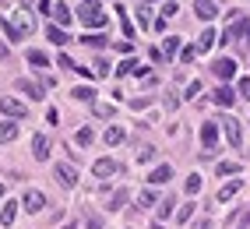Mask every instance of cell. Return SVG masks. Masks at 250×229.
I'll use <instances>...</instances> for the list:
<instances>
[{
	"label": "cell",
	"mask_w": 250,
	"mask_h": 229,
	"mask_svg": "<svg viewBox=\"0 0 250 229\" xmlns=\"http://www.w3.org/2000/svg\"><path fill=\"white\" fill-rule=\"evenodd\" d=\"M4 32H7L11 42L28 39L32 32H36V18H32V11H14L11 18H4Z\"/></svg>",
	"instance_id": "obj_1"
},
{
	"label": "cell",
	"mask_w": 250,
	"mask_h": 229,
	"mask_svg": "<svg viewBox=\"0 0 250 229\" xmlns=\"http://www.w3.org/2000/svg\"><path fill=\"white\" fill-rule=\"evenodd\" d=\"M78 18L85 21L88 28H106V11L95 4V0H85V4L78 7Z\"/></svg>",
	"instance_id": "obj_2"
},
{
	"label": "cell",
	"mask_w": 250,
	"mask_h": 229,
	"mask_svg": "<svg viewBox=\"0 0 250 229\" xmlns=\"http://www.w3.org/2000/svg\"><path fill=\"white\" fill-rule=\"evenodd\" d=\"M201 145H205V155L219 152V124H215V120H205L201 124Z\"/></svg>",
	"instance_id": "obj_3"
},
{
	"label": "cell",
	"mask_w": 250,
	"mask_h": 229,
	"mask_svg": "<svg viewBox=\"0 0 250 229\" xmlns=\"http://www.w3.org/2000/svg\"><path fill=\"white\" fill-rule=\"evenodd\" d=\"M53 176H57L60 187H74V184H78V169L71 166V162H57V166H53Z\"/></svg>",
	"instance_id": "obj_4"
},
{
	"label": "cell",
	"mask_w": 250,
	"mask_h": 229,
	"mask_svg": "<svg viewBox=\"0 0 250 229\" xmlns=\"http://www.w3.org/2000/svg\"><path fill=\"white\" fill-rule=\"evenodd\" d=\"M194 14L201 21H215L219 18V0H194Z\"/></svg>",
	"instance_id": "obj_5"
},
{
	"label": "cell",
	"mask_w": 250,
	"mask_h": 229,
	"mask_svg": "<svg viewBox=\"0 0 250 229\" xmlns=\"http://www.w3.org/2000/svg\"><path fill=\"white\" fill-rule=\"evenodd\" d=\"M92 173H95L99 180H106V176H116V173H124V166H120V162H116V159H95Z\"/></svg>",
	"instance_id": "obj_6"
},
{
	"label": "cell",
	"mask_w": 250,
	"mask_h": 229,
	"mask_svg": "<svg viewBox=\"0 0 250 229\" xmlns=\"http://www.w3.org/2000/svg\"><path fill=\"white\" fill-rule=\"evenodd\" d=\"M222 127H226V138H229V145H232V148H240V145H243V127H240V120H229V117H222Z\"/></svg>",
	"instance_id": "obj_7"
},
{
	"label": "cell",
	"mask_w": 250,
	"mask_h": 229,
	"mask_svg": "<svg viewBox=\"0 0 250 229\" xmlns=\"http://www.w3.org/2000/svg\"><path fill=\"white\" fill-rule=\"evenodd\" d=\"M0 113H4V117H25V113H28V106L25 103H18V99H0Z\"/></svg>",
	"instance_id": "obj_8"
},
{
	"label": "cell",
	"mask_w": 250,
	"mask_h": 229,
	"mask_svg": "<svg viewBox=\"0 0 250 229\" xmlns=\"http://www.w3.org/2000/svg\"><path fill=\"white\" fill-rule=\"evenodd\" d=\"M21 205H25L28 211H42V208H46V194H42V190H25Z\"/></svg>",
	"instance_id": "obj_9"
},
{
	"label": "cell",
	"mask_w": 250,
	"mask_h": 229,
	"mask_svg": "<svg viewBox=\"0 0 250 229\" xmlns=\"http://www.w3.org/2000/svg\"><path fill=\"white\" fill-rule=\"evenodd\" d=\"M32 155H36L39 162L49 159V138H46V134H36V138H32Z\"/></svg>",
	"instance_id": "obj_10"
},
{
	"label": "cell",
	"mask_w": 250,
	"mask_h": 229,
	"mask_svg": "<svg viewBox=\"0 0 250 229\" xmlns=\"http://www.w3.org/2000/svg\"><path fill=\"white\" fill-rule=\"evenodd\" d=\"M211 71H215V74H219V78L226 81V78H232V74H236V60L222 57V60H215V63H211Z\"/></svg>",
	"instance_id": "obj_11"
},
{
	"label": "cell",
	"mask_w": 250,
	"mask_h": 229,
	"mask_svg": "<svg viewBox=\"0 0 250 229\" xmlns=\"http://www.w3.org/2000/svg\"><path fill=\"white\" fill-rule=\"evenodd\" d=\"M211 99L219 103V106H232V103H236V88H229V85H219V88L211 92Z\"/></svg>",
	"instance_id": "obj_12"
},
{
	"label": "cell",
	"mask_w": 250,
	"mask_h": 229,
	"mask_svg": "<svg viewBox=\"0 0 250 229\" xmlns=\"http://www.w3.org/2000/svg\"><path fill=\"white\" fill-rule=\"evenodd\" d=\"M169 180H173V166H166V162L148 173V184H152V187H155V184H169Z\"/></svg>",
	"instance_id": "obj_13"
},
{
	"label": "cell",
	"mask_w": 250,
	"mask_h": 229,
	"mask_svg": "<svg viewBox=\"0 0 250 229\" xmlns=\"http://www.w3.org/2000/svg\"><path fill=\"white\" fill-rule=\"evenodd\" d=\"M14 85H18V88L28 95V99H42V95H46V92H42V85H36V81H28V78H18Z\"/></svg>",
	"instance_id": "obj_14"
},
{
	"label": "cell",
	"mask_w": 250,
	"mask_h": 229,
	"mask_svg": "<svg viewBox=\"0 0 250 229\" xmlns=\"http://www.w3.org/2000/svg\"><path fill=\"white\" fill-rule=\"evenodd\" d=\"M215 42H219V32H215V28H205V32H201V39H197V46H194V50H197V53H205V50H211Z\"/></svg>",
	"instance_id": "obj_15"
},
{
	"label": "cell",
	"mask_w": 250,
	"mask_h": 229,
	"mask_svg": "<svg viewBox=\"0 0 250 229\" xmlns=\"http://www.w3.org/2000/svg\"><path fill=\"white\" fill-rule=\"evenodd\" d=\"M243 32H247V21L240 18H232V25H229V32H226V36H222V42H236V39H243Z\"/></svg>",
	"instance_id": "obj_16"
},
{
	"label": "cell",
	"mask_w": 250,
	"mask_h": 229,
	"mask_svg": "<svg viewBox=\"0 0 250 229\" xmlns=\"http://www.w3.org/2000/svg\"><path fill=\"white\" fill-rule=\"evenodd\" d=\"M14 138H18V124H14V120H4V124H0V145H11Z\"/></svg>",
	"instance_id": "obj_17"
},
{
	"label": "cell",
	"mask_w": 250,
	"mask_h": 229,
	"mask_svg": "<svg viewBox=\"0 0 250 229\" xmlns=\"http://www.w3.org/2000/svg\"><path fill=\"white\" fill-rule=\"evenodd\" d=\"M240 187H243V180H229V184L219 190V201H232V198L240 194Z\"/></svg>",
	"instance_id": "obj_18"
},
{
	"label": "cell",
	"mask_w": 250,
	"mask_h": 229,
	"mask_svg": "<svg viewBox=\"0 0 250 229\" xmlns=\"http://www.w3.org/2000/svg\"><path fill=\"white\" fill-rule=\"evenodd\" d=\"M159 53H162V60H166V57H176V53H180V36H166V42H162Z\"/></svg>",
	"instance_id": "obj_19"
},
{
	"label": "cell",
	"mask_w": 250,
	"mask_h": 229,
	"mask_svg": "<svg viewBox=\"0 0 250 229\" xmlns=\"http://www.w3.org/2000/svg\"><path fill=\"white\" fill-rule=\"evenodd\" d=\"M46 39L53 42V46H63V42H67V32H63L60 25H49V28H46Z\"/></svg>",
	"instance_id": "obj_20"
},
{
	"label": "cell",
	"mask_w": 250,
	"mask_h": 229,
	"mask_svg": "<svg viewBox=\"0 0 250 229\" xmlns=\"http://www.w3.org/2000/svg\"><path fill=\"white\" fill-rule=\"evenodd\" d=\"M53 18H57L60 28H63V25H71V7H67V4H53Z\"/></svg>",
	"instance_id": "obj_21"
},
{
	"label": "cell",
	"mask_w": 250,
	"mask_h": 229,
	"mask_svg": "<svg viewBox=\"0 0 250 229\" xmlns=\"http://www.w3.org/2000/svg\"><path fill=\"white\" fill-rule=\"evenodd\" d=\"M155 205H159V198H155V190H152V187L138 194V208H155Z\"/></svg>",
	"instance_id": "obj_22"
},
{
	"label": "cell",
	"mask_w": 250,
	"mask_h": 229,
	"mask_svg": "<svg viewBox=\"0 0 250 229\" xmlns=\"http://www.w3.org/2000/svg\"><path fill=\"white\" fill-rule=\"evenodd\" d=\"M14 215H18V208H14V201H7L0 211V226H14Z\"/></svg>",
	"instance_id": "obj_23"
},
{
	"label": "cell",
	"mask_w": 250,
	"mask_h": 229,
	"mask_svg": "<svg viewBox=\"0 0 250 229\" xmlns=\"http://www.w3.org/2000/svg\"><path fill=\"white\" fill-rule=\"evenodd\" d=\"M25 57H28V63H32V67H46V63H49V57H46L42 50H28Z\"/></svg>",
	"instance_id": "obj_24"
},
{
	"label": "cell",
	"mask_w": 250,
	"mask_h": 229,
	"mask_svg": "<svg viewBox=\"0 0 250 229\" xmlns=\"http://www.w3.org/2000/svg\"><path fill=\"white\" fill-rule=\"evenodd\" d=\"M74 141L81 145V148H88V145L95 141V134H92V127H81V130H78V134H74Z\"/></svg>",
	"instance_id": "obj_25"
},
{
	"label": "cell",
	"mask_w": 250,
	"mask_h": 229,
	"mask_svg": "<svg viewBox=\"0 0 250 229\" xmlns=\"http://www.w3.org/2000/svg\"><path fill=\"white\" fill-rule=\"evenodd\" d=\"M103 141H106V145H120V141H124V127H109L106 134H103Z\"/></svg>",
	"instance_id": "obj_26"
},
{
	"label": "cell",
	"mask_w": 250,
	"mask_h": 229,
	"mask_svg": "<svg viewBox=\"0 0 250 229\" xmlns=\"http://www.w3.org/2000/svg\"><path fill=\"white\" fill-rule=\"evenodd\" d=\"M116 14H120V25H124V36H134V25H130V18H127V7H116Z\"/></svg>",
	"instance_id": "obj_27"
},
{
	"label": "cell",
	"mask_w": 250,
	"mask_h": 229,
	"mask_svg": "<svg viewBox=\"0 0 250 229\" xmlns=\"http://www.w3.org/2000/svg\"><path fill=\"white\" fill-rule=\"evenodd\" d=\"M92 95H95V88H92V85H78V88H74V99H81V103H88Z\"/></svg>",
	"instance_id": "obj_28"
},
{
	"label": "cell",
	"mask_w": 250,
	"mask_h": 229,
	"mask_svg": "<svg viewBox=\"0 0 250 229\" xmlns=\"http://www.w3.org/2000/svg\"><path fill=\"white\" fill-rule=\"evenodd\" d=\"M176 211V198H162L159 201V215H173Z\"/></svg>",
	"instance_id": "obj_29"
},
{
	"label": "cell",
	"mask_w": 250,
	"mask_h": 229,
	"mask_svg": "<svg viewBox=\"0 0 250 229\" xmlns=\"http://www.w3.org/2000/svg\"><path fill=\"white\" fill-rule=\"evenodd\" d=\"M197 57V50H194V46H180V63H190Z\"/></svg>",
	"instance_id": "obj_30"
},
{
	"label": "cell",
	"mask_w": 250,
	"mask_h": 229,
	"mask_svg": "<svg viewBox=\"0 0 250 229\" xmlns=\"http://www.w3.org/2000/svg\"><path fill=\"white\" fill-rule=\"evenodd\" d=\"M113 67H109V60H95V67H92V74H99V78H106Z\"/></svg>",
	"instance_id": "obj_31"
},
{
	"label": "cell",
	"mask_w": 250,
	"mask_h": 229,
	"mask_svg": "<svg viewBox=\"0 0 250 229\" xmlns=\"http://www.w3.org/2000/svg\"><path fill=\"white\" fill-rule=\"evenodd\" d=\"M197 190H201V176L190 173V176H187V194H197Z\"/></svg>",
	"instance_id": "obj_32"
},
{
	"label": "cell",
	"mask_w": 250,
	"mask_h": 229,
	"mask_svg": "<svg viewBox=\"0 0 250 229\" xmlns=\"http://www.w3.org/2000/svg\"><path fill=\"white\" fill-rule=\"evenodd\" d=\"M240 166H236V162H219V176H232V173H236Z\"/></svg>",
	"instance_id": "obj_33"
},
{
	"label": "cell",
	"mask_w": 250,
	"mask_h": 229,
	"mask_svg": "<svg viewBox=\"0 0 250 229\" xmlns=\"http://www.w3.org/2000/svg\"><path fill=\"white\" fill-rule=\"evenodd\" d=\"M197 92H201V81H190L187 92H183V99H197Z\"/></svg>",
	"instance_id": "obj_34"
},
{
	"label": "cell",
	"mask_w": 250,
	"mask_h": 229,
	"mask_svg": "<svg viewBox=\"0 0 250 229\" xmlns=\"http://www.w3.org/2000/svg\"><path fill=\"white\" fill-rule=\"evenodd\" d=\"M176 11H180V4H176V0H166V7H162V18H173Z\"/></svg>",
	"instance_id": "obj_35"
},
{
	"label": "cell",
	"mask_w": 250,
	"mask_h": 229,
	"mask_svg": "<svg viewBox=\"0 0 250 229\" xmlns=\"http://www.w3.org/2000/svg\"><path fill=\"white\" fill-rule=\"evenodd\" d=\"M138 21H141L145 28H152V14H148V7H138Z\"/></svg>",
	"instance_id": "obj_36"
},
{
	"label": "cell",
	"mask_w": 250,
	"mask_h": 229,
	"mask_svg": "<svg viewBox=\"0 0 250 229\" xmlns=\"http://www.w3.org/2000/svg\"><path fill=\"white\" fill-rule=\"evenodd\" d=\"M236 92H240V99H250V78H240V88Z\"/></svg>",
	"instance_id": "obj_37"
},
{
	"label": "cell",
	"mask_w": 250,
	"mask_h": 229,
	"mask_svg": "<svg viewBox=\"0 0 250 229\" xmlns=\"http://www.w3.org/2000/svg\"><path fill=\"white\" fill-rule=\"evenodd\" d=\"M85 42H88V46H99V50H103V46H106L109 39H106V36H85Z\"/></svg>",
	"instance_id": "obj_38"
},
{
	"label": "cell",
	"mask_w": 250,
	"mask_h": 229,
	"mask_svg": "<svg viewBox=\"0 0 250 229\" xmlns=\"http://www.w3.org/2000/svg\"><path fill=\"white\" fill-rule=\"evenodd\" d=\"M190 215H194V205H183V208L176 211V219H180V222H187Z\"/></svg>",
	"instance_id": "obj_39"
},
{
	"label": "cell",
	"mask_w": 250,
	"mask_h": 229,
	"mask_svg": "<svg viewBox=\"0 0 250 229\" xmlns=\"http://www.w3.org/2000/svg\"><path fill=\"white\" fill-rule=\"evenodd\" d=\"M124 201H127V190H116V194H113V205H109V208H124Z\"/></svg>",
	"instance_id": "obj_40"
},
{
	"label": "cell",
	"mask_w": 250,
	"mask_h": 229,
	"mask_svg": "<svg viewBox=\"0 0 250 229\" xmlns=\"http://www.w3.org/2000/svg\"><path fill=\"white\" fill-rule=\"evenodd\" d=\"M130 74H138V78H145V74H148V67H145L141 60H134V67H130Z\"/></svg>",
	"instance_id": "obj_41"
},
{
	"label": "cell",
	"mask_w": 250,
	"mask_h": 229,
	"mask_svg": "<svg viewBox=\"0 0 250 229\" xmlns=\"http://www.w3.org/2000/svg\"><path fill=\"white\" fill-rule=\"evenodd\" d=\"M130 67H134V60H124V63H120V67H116V74H120V78H124V74H130Z\"/></svg>",
	"instance_id": "obj_42"
},
{
	"label": "cell",
	"mask_w": 250,
	"mask_h": 229,
	"mask_svg": "<svg viewBox=\"0 0 250 229\" xmlns=\"http://www.w3.org/2000/svg\"><path fill=\"white\" fill-rule=\"evenodd\" d=\"M95 117H113V106H99L95 103Z\"/></svg>",
	"instance_id": "obj_43"
},
{
	"label": "cell",
	"mask_w": 250,
	"mask_h": 229,
	"mask_svg": "<svg viewBox=\"0 0 250 229\" xmlns=\"http://www.w3.org/2000/svg\"><path fill=\"white\" fill-rule=\"evenodd\" d=\"M36 7H39L42 14H53V4H49V0H39V4H36Z\"/></svg>",
	"instance_id": "obj_44"
},
{
	"label": "cell",
	"mask_w": 250,
	"mask_h": 229,
	"mask_svg": "<svg viewBox=\"0 0 250 229\" xmlns=\"http://www.w3.org/2000/svg\"><path fill=\"white\" fill-rule=\"evenodd\" d=\"M138 159H141V162H152V159H155V152H152V148H141V155H138Z\"/></svg>",
	"instance_id": "obj_45"
},
{
	"label": "cell",
	"mask_w": 250,
	"mask_h": 229,
	"mask_svg": "<svg viewBox=\"0 0 250 229\" xmlns=\"http://www.w3.org/2000/svg\"><path fill=\"white\" fill-rule=\"evenodd\" d=\"M7 53H11V50H7V42H0V60H7Z\"/></svg>",
	"instance_id": "obj_46"
},
{
	"label": "cell",
	"mask_w": 250,
	"mask_h": 229,
	"mask_svg": "<svg viewBox=\"0 0 250 229\" xmlns=\"http://www.w3.org/2000/svg\"><path fill=\"white\" fill-rule=\"evenodd\" d=\"M32 7V0H21V11H28Z\"/></svg>",
	"instance_id": "obj_47"
},
{
	"label": "cell",
	"mask_w": 250,
	"mask_h": 229,
	"mask_svg": "<svg viewBox=\"0 0 250 229\" xmlns=\"http://www.w3.org/2000/svg\"><path fill=\"white\" fill-rule=\"evenodd\" d=\"M243 39H247V42H250V25H247V36H243Z\"/></svg>",
	"instance_id": "obj_48"
},
{
	"label": "cell",
	"mask_w": 250,
	"mask_h": 229,
	"mask_svg": "<svg viewBox=\"0 0 250 229\" xmlns=\"http://www.w3.org/2000/svg\"><path fill=\"white\" fill-rule=\"evenodd\" d=\"M0 198H4V184H0Z\"/></svg>",
	"instance_id": "obj_49"
},
{
	"label": "cell",
	"mask_w": 250,
	"mask_h": 229,
	"mask_svg": "<svg viewBox=\"0 0 250 229\" xmlns=\"http://www.w3.org/2000/svg\"><path fill=\"white\" fill-rule=\"evenodd\" d=\"M145 4H148V0H145Z\"/></svg>",
	"instance_id": "obj_50"
}]
</instances>
